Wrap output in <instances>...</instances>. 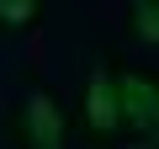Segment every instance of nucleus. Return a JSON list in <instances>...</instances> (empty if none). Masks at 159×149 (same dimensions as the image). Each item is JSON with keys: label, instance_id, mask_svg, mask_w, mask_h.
Here are the masks:
<instances>
[{"label": "nucleus", "instance_id": "1", "mask_svg": "<svg viewBox=\"0 0 159 149\" xmlns=\"http://www.w3.org/2000/svg\"><path fill=\"white\" fill-rule=\"evenodd\" d=\"M6 133L16 149H64V133H69V112L58 101V91L48 80H32L27 96L6 112Z\"/></svg>", "mask_w": 159, "mask_h": 149}, {"label": "nucleus", "instance_id": "2", "mask_svg": "<svg viewBox=\"0 0 159 149\" xmlns=\"http://www.w3.org/2000/svg\"><path fill=\"white\" fill-rule=\"evenodd\" d=\"M106 80H111V96H117V112H122V133L148 138L159 128V74L148 64H133V59L111 53L106 59Z\"/></svg>", "mask_w": 159, "mask_h": 149}, {"label": "nucleus", "instance_id": "3", "mask_svg": "<svg viewBox=\"0 0 159 149\" xmlns=\"http://www.w3.org/2000/svg\"><path fill=\"white\" fill-rule=\"evenodd\" d=\"M80 133H85V144H96V149H111L117 138H127L106 69H96L90 80H85V96H80Z\"/></svg>", "mask_w": 159, "mask_h": 149}, {"label": "nucleus", "instance_id": "4", "mask_svg": "<svg viewBox=\"0 0 159 149\" xmlns=\"http://www.w3.org/2000/svg\"><path fill=\"white\" fill-rule=\"evenodd\" d=\"M48 11V0H0V32H32Z\"/></svg>", "mask_w": 159, "mask_h": 149}, {"label": "nucleus", "instance_id": "5", "mask_svg": "<svg viewBox=\"0 0 159 149\" xmlns=\"http://www.w3.org/2000/svg\"><path fill=\"white\" fill-rule=\"evenodd\" d=\"M127 32L143 37L148 48L159 43V6H154V0H133V6H127Z\"/></svg>", "mask_w": 159, "mask_h": 149}]
</instances>
